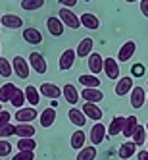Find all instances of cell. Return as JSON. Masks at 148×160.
I'll use <instances>...</instances> for the list:
<instances>
[{
    "label": "cell",
    "mask_w": 148,
    "mask_h": 160,
    "mask_svg": "<svg viewBox=\"0 0 148 160\" xmlns=\"http://www.w3.org/2000/svg\"><path fill=\"white\" fill-rule=\"evenodd\" d=\"M116 95L117 97H125V95H129L131 91H133V79L127 75V77H119L117 79V83H116Z\"/></svg>",
    "instance_id": "cell-6"
},
{
    "label": "cell",
    "mask_w": 148,
    "mask_h": 160,
    "mask_svg": "<svg viewBox=\"0 0 148 160\" xmlns=\"http://www.w3.org/2000/svg\"><path fill=\"white\" fill-rule=\"evenodd\" d=\"M85 2H90V0H85Z\"/></svg>",
    "instance_id": "cell-50"
},
{
    "label": "cell",
    "mask_w": 148,
    "mask_h": 160,
    "mask_svg": "<svg viewBox=\"0 0 148 160\" xmlns=\"http://www.w3.org/2000/svg\"><path fill=\"white\" fill-rule=\"evenodd\" d=\"M141 12L144 18H148V0H141Z\"/></svg>",
    "instance_id": "cell-42"
},
{
    "label": "cell",
    "mask_w": 148,
    "mask_h": 160,
    "mask_svg": "<svg viewBox=\"0 0 148 160\" xmlns=\"http://www.w3.org/2000/svg\"><path fill=\"white\" fill-rule=\"evenodd\" d=\"M94 158H96V145L83 147L77 154V160H94Z\"/></svg>",
    "instance_id": "cell-30"
},
{
    "label": "cell",
    "mask_w": 148,
    "mask_h": 160,
    "mask_svg": "<svg viewBox=\"0 0 148 160\" xmlns=\"http://www.w3.org/2000/svg\"><path fill=\"white\" fill-rule=\"evenodd\" d=\"M46 27L50 31V35H54V37H62L64 35V21L60 18H48L46 19Z\"/></svg>",
    "instance_id": "cell-15"
},
{
    "label": "cell",
    "mask_w": 148,
    "mask_h": 160,
    "mask_svg": "<svg viewBox=\"0 0 148 160\" xmlns=\"http://www.w3.org/2000/svg\"><path fill=\"white\" fill-rule=\"evenodd\" d=\"M35 128L31 125V122H19L17 125H16V135L17 137H33L35 135Z\"/></svg>",
    "instance_id": "cell-26"
},
{
    "label": "cell",
    "mask_w": 148,
    "mask_h": 160,
    "mask_svg": "<svg viewBox=\"0 0 148 160\" xmlns=\"http://www.w3.org/2000/svg\"><path fill=\"white\" fill-rule=\"evenodd\" d=\"M39 118V112L35 110V106H29V108H17L16 112V120L17 122H33V120H37Z\"/></svg>",
    "instance_id": "cell-9"
},
{
    "label": "cell",
    "mask_w": 148,
    "mask_h": 160,
    "mask_svg": "<svg viewBox=\"0 0 148 160\" xmlns=\"http://www.w3.org/2000/svg\"><path fill=\"white\" fill-rule=\"evenodd\" d=\"M146 131H148V123H146Z\"/></svg>",
    "instance_id": "cell-48"
},
{
    "label": "cell",
    "mask_w": 148,
    "mask_h": 160,
    "mask_svg": "<svg viewBox=\"0 0 148 160\" xmlns=\"http://www.w3.org/2000/svg\"><path fill=\"white\" fill-rule=\"evenodd\" d=\"M4 123H10V112L0 110V125H4Z\"/></svg>",
    "instance_id": "cell-41"
},
{
    "label": "cell",
    "mask_w": 148,
    "mask_h": 160,
    "mask_svg": "<svg viewBox=\"0 0 148 160\" xmlns=\"http://www.w3.org/2000/svg\"><path fill=\"white\" fill-rule=\"evenodd\" d=\"M12 66H14V73H16L19 79H27V77H29L31 64L23 58V56H16V58L12 60Z\"/></svg>",
    "instance_id": "cell-2"
},
{
    "label": "cell",
    "mask_w": 148,
    "mask_h": 160,
    "mask_svg": "<svg viewBox=\"0 0 148 160\" xmlns=\"http://www.w3.org/2000/svg\"><path fill=\"white\" fill-rule=\"evenodd\" d=\"M10 154H12V143L0 137V156H10Z\"/></svg>",
    "instance_id": "cell-37"
},
{
    "label": "cell",
    "mask_w": 148,
    "mask_h": 160,
    "mask_svg": "<svg viewBox=\"0 0 148 160\" xmlns=\"http://www.w3.org/2000/svg\"><path fill=\"white\" fill-rule=\"evenodd\" d=\"M41 95H42V97H48V98L52 100V98L62 97L64 93H62V89H60L58 85H54V83H42V85H41Z\"/></svg>",
    "instance_id": "cell-16"
},
{
    "label": "cell",
    "mask_w": 148,
    "mask_h": 160,
    "mask_svg": "<svg viewBox=\"0 0 148 160\" xmlns=\"http://www.w3.org/2000/svg\"><path fill=\"white\" fill-rule=\"evenodd\" d=\"M0 110H2V102H0Z\"/></svg>",
    "instance_id": "cell-47"
},
{
    "label": "cell",
    "mask_w": 148,
    "mask_h": 160,
    "mask_svg": "<svg viewBox=\"0 0 148 160\" xmlns=\"http://www.w3.org/2000/svg\"><path fill=\"white\" fill-rule=\"evenodd\" d=\"M60 4H64V6H67V8H73V6H77V0H58Z\"/></svg>",
    "instance_id": "cell-43"
},
{
    "label": "cell",
    "mask_w": 148,
    "mask_h": 160,
    "mask_svg": "<svg viewBox=\"0 0 148 160\" xmlns=\"http://www.w3.org/2000/svg\"><path fill=\"white\" fill-rule=\"evenodd\" d=\"M133 141L136 143V147H141L146 143V128H142V125H139L136 128V131L133 133Z\"/></svg>",
    "instance_id": "cell-36"
},
{
    "label": "cell",
    "mask_w": 148,
    "mask_h": 160,
    "mask_svg": "<svg viewBox=\"0 0 148 160\" xmlns=\"http://www.w3.org/2000/svg\"><path fill=\"white\" fill-rule=\"evenodd\" d=\"M25 91H21V89H16V93H14V97H12V100H10V102H12V106L14 108H21V106H23L25 104Z\"/></svg>",
    "instance_id": "cell-34"
},
{
    "label": "cell",
    "mask_w": 148,
    "mask_h": 160,
    "mask_svg": "<svg viewBox=\"0 0 148 160\" xmlns=\"http://www.w3.org/2000/svg\"><path fill=\"white\" fill-rule=\"evenodd\" d=\"M12 160H35V154H33V151H19Z\"/></svg>",
    "instance_id": "cell-39"
},
{
    "label": "cell",
    "mask_w": 148,
    "mask_h": 160,
    "mask_svg": "<svg viewBox=\"0 0 148 160\" xmlns=\"http://www.w3.org/2000/svg\"><path fill=\"white\" fill-rule=\"evenodd\" d=\"M146 143H148V141H146Z\"/></svg>",
    "instance_id": "cell-51"
},
{
    "label": "cell",
    "mask_w": 148,
    "mask_h": 160,
    "mask_svg": "<svg viewBox=\"0 0 148 160\" xmlns=\"http://www.w3.org/2000/svg\"><path fill=\"white\" fill-rule=\"evenodd\" d=\"M83 112H85L87 118L94 120V122H100L102 116H104V112H102V108L96 106V102H85V104H83Z\"/></svg>",
    "instance_id": "cell-8"
},
{
    "label": "cell",
    "mask_w": 148,
    "mask_h": 160,
    "mask_svg": "<svg viewBox=\"0 0 148 160\" xmlns=\"http://www.w3.org/2000/svg\"><path fill=\"white\" fill-rule=\"evenodd\" d=\"M67 118H69V122L75 123L77 128H83V125L87 123L85 112H83V110H79V108H69V112H67Z\"/></svg>",
    "instance_id": "cell-19"
},
{
    "label": "cell",
    "mask_w": 148,
    "mask_h": 160,
    "mask_svg": "<svg viewBox=\"0 0 148 160\" xmlns=\"http://www.w3.org/2000/svg\"><path fill=\"white\" fill-rule=\"evenodd\" d=\"M136 158L139 160H148V151H139L136 152Z\"/></svg>",
    "instance_id": "cell-44"
},
{
    "label": "cell",
    "mask_w": 148,
    "mask_h": 160,
    "mask_svg": "<svg viewBox=\"0 0 148 160\" xmlns=\"http://www.w3.org/2000/svg\"><path fill=\"white\" fill-rule=\"evenodd\" d=\"M21 35H23V41L29 44H41L42 42V33L35 27H25Z\"/></svg>",
    "instance_id": "cell-13"
},
{
    "label": "cell",
    "mask_w": 148,
    "mask_h": 160,
    "mask_svg": "<svg viewBox=\"0 0 148 160\" xmlns=\"http://www.w3.org/2000/svg\"><path fill=\"white\" fill-rule=\"evenodd\" d=\"M125 2H136V0H125Z\"/></svg>",
    "instance_id": "cell-46"
},
{
    "label": "cell",
    "mask_w": 148,
    "mask_h": 160,
    "mask_svg": "<svg viewBox=\"0 0 148 160\" xmlns=\"http://www.w3.org/2000/svg\"><path fill=\"white\" fill-rule=\"evenodd\" d=\"M93 47H94V41L90 39V37H85L81 42H79V47L75 48L77 50V56H79V58H87V56L93 52Z\"/></svg>",
    "instance_id": "cell-21"
},
{
    "label": "cell",
    "mask_w": 148,
    "mask_h": 160,
    "mask_svg": "<svg viewBox=\"0 0 148 160\" xmlns=\"http://www.w3.org/2000/svg\"><path fill=\"white\" fill-rule=\"evenodd\" d=\"M0 29H2V23H0Z\"/></svg>",
    "instance_id": "cell-49"
},
{
    "label": "cell",
    "mask_w": 148,
    "mask_h": 160,
    "mask_svg": "<svg viewBox=\"0 0 148 160\" xmlns=\"http://www.w3.org/2000/svg\"><path fill=\"white\" fill-rule=\"evenodd\" d=\"M75 58H77V50H71V48L64 50L62 56H60V62H58V64H60V70H62V72L71 70L73 64H75Z\"/></svg>",
    "instance_id": "cell-5"
},
{
    "label": "cell",
    "mask_w": 148,
    "mask_h": 160,
    "mask_svg": "<svg viewBox=\"0 0 148 160\" xmlns=\"http://www.w3.org/2000/svg\"><path fill=\"white\" fill-rule=\"evenodd\" d=\"M88 70L93 72L94 75L104 70V60H102L100 54H96V52H90L88 54Z\"/></svg>",
    "instance_id": "cell-17"
},
{
    "label": "cell",
    "mask_w": 148,
    "mask_h": 160,
    "mask_svg": "<svg viewBox=\"0 0 148 160\" xmlns=\"http://www.w3.org/2000/svg\"><path fill=\"white\" fill-rule=\"evenodd\" d=\"M44 6V0H21V8L25 12H35V10H41Z\"/></svg>",
    "instance_id": "cell-32"
},
{
    "label": "cell",
    "mask_w": 148,
    "mask_h": 160,
    "mask_svg": "<svg viewBox=\"0 0 148 160\" xmlns=\"http://www.w3.org/2000/svg\"><path fill=\"white\" fill-rule=\"evenodd\" d=\"M136 52V44H135V41H127L123 44V47L119 48V52H117V60L119 62H129L131 58H133V54Z\"/></svg>",
    "instance_id": "cell-7"
},
{
    "label": "cell",
    "mask_w": 148,
    "mask_h": 160,
    "mask_svg": "<svg viewBox=\"0 0 148 160\" xmlns=\"http://www.w3.org/2000/svg\"><path fill=\"white\" fill-rule=\"evenodd\" d=\"M135 152H136V143H135V141L121 143L119 151H117L119 158H123V160H127V158H133V154H135Z\"/></svg>",
    "instance_id": "cell-22"
},
{
    "label": "cell",
    "mask_w": 148,
    "mask_h": 160,
    "mask_svg": "<svg viewBox=\"0 0 148 160\" xmlns=\"http://www.w3.org/2000/svg\"><path fill=\"white\" fill-rule=\"evenodd\" d=\"M79 83L83 87H100V79L93 73V75H79Z\"/></svg>",
    "instance_id": "cell-33"
},
{
    "label": "cell",
    "mask_w": 148,
    "mask_h": 160,
    "mask_svg": "<svg viewBox=\"0 0 148 160\" xmlns=\"http://www.w3.org/2000/svg\"><path fill=\"white\" fill-rule=\"evenodd\" d=\"M0 23L8 29H19V27H23V19L16 14H4L2 19H0Z\"/></svg>",
    "instance_id": "cell-14"
},
{
    "label": "cell",
    "mask_w": 148,
    "mask_h": 160,
    "mask_svg": "<svg viewBox=\"0 0 148 160\" xmlns=\"http://www.w3.org/2000/svg\"><path fill=\"white\" fill-rule=\"evenodd\" d=\"M35 147H37V141L33 137H19V141H17L19 151H35Z\"/></svg>",
    "instance_id": "cell-31"
},
{
    "label": "cell",
    "mask_w": 148,
    "mask_h": 160,
    "mask_svg": "<svg viewBox=\"0 0 148 160\" xmlns=\"http://www.w3.org/2000/svg\"><path fill=\"white\" fill-rule=\"evenodd\" d=\"M12 135H16V125H12V123H4V125H0V137H12Z\"/></svg>",
    "instance_id": "cell-38"
},
{
    "label": "cell",
    "mask_w": 148,
    "mask_h": 160,
    "mask_svg": "<svg viewBox=\"0 0 148 160\" xmlns=\"http://www.w3.org/2000/svg\"><path fill=\"white\" fill-rule=\"evenodd\" d=\"M131 73H133V77H142V75H144V66H142V64L131 66Z\"/></svg>",
    "instance_id": "cell-40"
},
{
    "label": "cell",
    "mask_w": 148,
    "mask_h": 160,
    "mask_svg": "<svg viewBox=\"0 0 148 160\" xmlns=\"http://www.w3.org/2000/svg\"><path fill=\"white\" fill-rule=\"evenodd\" d=\"M12 73H14V66L10 64V60L0 58V75L2 77H12Z\"/></svg>",
    "instance_id": "cell-35"
},
{
    "label": "cell",
    "mask_w": 148,
    "mask_h": 160,
    "mask_svg": "<svg viewBox=\"0 0 148 160\" xmlns=\"http://www.w3.org/2000/svg\"><path fill=\"white\" fill-rule=\"evenodd\" d=\"M85 141H87V137H85V133L79 129V131H75L73 135H71V141H69V145H71V148H75V151H81V148L85 147Z\"/></svg>",
    "instance_id": "cell-29"
},
{
    "label": "cell",
    "mask_w": 148,
    "mask_h": 160,
    "mask_svg": "<svg viewBox=\"0 0 148 160\" xmlns=\"http://www.w3.org/2000/svg\"><path fill=\"white\" fill-rule=\"evenodd\" d=\"M144 100H146L144 89L142 87H133V91H131V106L135 110H139V108L144 106Z\"/></svg>",
    "instance_id": "cell-10"
},
{
    "label": "cell",
    "mask_w": 148,
    "mask_h": 160,
    "mask_svg": "<svg viewBox=\"0 0 148 160\" xmlns=\"http://www.w3.org/2000/svg\"><path fill=\"white\" fill-rule=\"evenodd\" d=\"M62 93H64V97H65V100L69 102L71 106H75L77 102H79V98H81V95L77 93V89L71 85V83H65L64 87H62Z\"/></svg>",
    "instance_id": "cell-18"
},
{
    "label": "cell",
    "mask_w": 148,
    "mask_h": 160,
    "mask_svg": "<svg viewBox=\"0 0 148 160\" xmlns=\"http://www.w3.org/2000/svg\"><path fill=\"white\" fill-rule=\"evenodd\" d=\"M81 25L83 27H87V29H90V31H96L98 27H100V19L94 16V14H83L81 16Z\"/></svg>",
    "instance_id": "cell-24"
},
{
    "label": "cell",
    "mask_w": 148,
    "mask_h": 160,
    "mask_svg": "<svg viewBox=\"0 0 148 160\" xmlns=\"http://www.w3.org/2000/svg\"><path fill=\"white\" fill-rule=\"evenodd\" d=\"M104 73L108 79H119V66L116 58H104Z\"/></svg>",
    "instance_id": "cell-11"
},
{
    "label": "cell",
    "mask_w": 148,
    "mask_h": 160,
    "mask_svg": "<svg viewBox=\"0 0 148 160\" xmlns=\"http://www.w3.org/2000/svg\"><path fill=\"white\" fill-rule=\"evenodd\" d=\"M16 83H12V81H8L6 85H2L0 87V102H10L12 100V97H14V93H16Z\"/></svg>",
    "instance_id": "cell-23"
},
{
    "label": "cell",
    "mask_w": 148,
    "mask_h": 160,
    "mask_svg": "<svg viewBox=\"0 0 148 160\" xmlns=\"http://www.w3.org/2000/svg\"><path fill=\"white\" fill-rule=\"evenodd\" d=\"M125 120H127V118H123V116H116V118H113L112 123H110V128H108V135L116 137L117 133H121L123 128H125Z\"/></svg>",
    "instance_id": "cell-25"
},
{
    "label": "cell",
    "mask_w": 148,
    "mask_h": 160,
    "mask_svg": "<svg viewBox=\"0 0 148 160\" xmlns=\"http://www.w3.org/2000/svg\"><path fill=\"white\" fill-rule=\"evenodd\" d=\"M56 122V108L48 106L41 112V128H52V123Z\"/></svg>",
    "instance_id": "cell-20"
},
{
    "label": "cell",
    "mask_w": 148,
    "mask_h": 160,
    "mask_svg": "<svg viewBox=\"0 0 148 160\" xmlns=\"http://www.w3.org/2000/svg\"><path fill=\"white\" fill-rule=\"evenodd\" d=\"M81 97L85 98V102H96V104H98V102L104 98V93H102L98 87H85Z\"/></svg>",
    "instance_id": "cell-12"
},
{
    "label": "cell",
    "mask_w": 148,
    "mask_h": 160,
    "mask_svg": "<svg viewBox=\"0 0 148 160\" xmlns=\"http://www.w3.org/2000/svg\"><path fill=\"white\" fill-rule=\"evenodd\" d=\"M106 135H108V129H106V125L104 123H100V122H96L93 128H90V143L93 145H100L102 141L106 139Z\"/></svg>",
    "instance_id": "cell-3"
},
{
    "label": "cell",
    "mask_w": 148,
    "mask_h": 160,
    "mask_svg": "<svg viewBox=\"0 0 148 160\" xmlns=\"http://www.w3.org/2000/svg\"><path fill=\"white\" fill-rule=\"evenodd\" d=\"M29 64H31V68L35 70L39 75H42V73H46V60H44V56L42 54H39V52H31V56H29Z\"/></svg>",
    "instance_id": "cell-4"
},
{
    "label": "cell",
    "mask_w": 148,
    "mask_h": 160,
    "mask_svg": "<svg viewBox=\"0 0 148 160\" xmlns=\"http://www.w3.org/2000/svg\"><path fill=\"white\" fill-rule=\"evenodd\" d=\"M50 106H52V108H58V100H56V98H52V102H50Z\"/></svg>",
    "instance_id": "cell-45"
},
{
    "label": "cell",
    "mask_w": 148,
    "mask_h": 160,
    "mask_svg": "<svg viewBox=\"0 0 148 160\" xmlns=\"http://www.w3.org/2000/svg\"><path fill=\"white\" fill-rule=\"evenodd\" d=\"M136 128H139V120H136V116H129L127 120H125V128H123V135L127 137V139H133V133L136 131Z\"/></svg>",
    "instance_id": "cell-27"
},
{
    "label": "cell",
    "mask_w": 148,
    "mask_h": 160,
    "mask_svg": "<svg viewBox=\"0 0 148 160\" xmlns=\"http://www.w3.org/2000/svg\"><path fill=\"white\" fill-rule=\"evenodd\" d=\"M58 18L64 21V25H67L69 29H79V27H81V18H77L67 6H64L58 12Z\"/></svg>",
    "instance_id": "cell-1"
},
{
    "label": "cell",
    "mask_w": 148,
    "mask_h": 160,
    "mask_svg": "<svg viewBox=\"0 0 148 160\" xmlns=\"http://www.w3.org/2000/svg\"><path fill=\"white\" fill-rule=\"evenodd\" d=\"M25 98L31 106H37L39 102H41V93H39V89L37 87H33V85H27L25 87Z\"/></svg>",
    "instance_id": "cell-28"
}]
</instances>
